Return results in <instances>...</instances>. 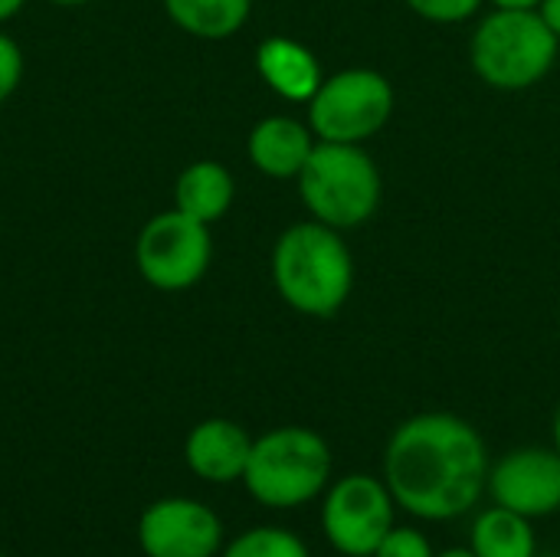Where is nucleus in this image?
Wrapping results in <instances>:
<instances>
[{
  "instance_id": "4be33fe9",
  "label": "nucleus",
  "mask_w": 560,
  "mask_h": 557,
  "mask_svg": "<svg viewBox=\"0 0 560 557\" xmlns=\"http://www.w3.org/2000/svg\"><path fill=\"white\" fill-rule=\"evenodd\" d=\"M23 7H26V0H0V23L13 20Z\"/></svg>"
},
{
  "instance_id": "9b49d317",
  "label": "nucleus",
  "mask_w": 560,
  "mask_h": 557,
  "mask_svg": "<svg viewBox=\"0 0 560 557\" xmlns=\"http://www.w3.org/2000/svg\"><path fill=\"white\" fill-rule=\"evenodd\" d=\"M249 453H253V437L240 423L223 420V417L200 420L184 440L187 469L197 479L213 483V486L243 479Z\"/></svg>"
},
{
  "instance_id": "bb28decb",
  "label": "nucleus",
  "mask_w": 560,
  "mask_h": 557,
  "mask_svg": "<svg viewBox=\"0 0 560 557\" xmlns=\"http://www.w3.org/2000/svg\"><path fill=\"white\" fill-rule=\"evenodd\" d=\"M0 557H3V555H0Z\"/></svg>"
},
{
  "instance_id": "6e6552de",
  "label": "nucleus",
  "mask_w": 560,
  "mask_h": 557,
  "mask_svg": "<svg viewBox=\"0 0 560 557\" xmlns=\"http://www.w3.org/2000/svg\"><path fill=\"white\" fill-rule=\"evenodd\" d=\"M394 529V496L374 476H345L325 496L322 532L335 552L348 557H374Z\"/></svg>"
},
{
  "instance_id": "423d86ee",
  "label": "nucleus",
  "mask_w": 560,
  "mask_h": 557,
  "mask_svg": "<svg viewBox=\"0 0 560 557\" xmlns=\"http://www.w3.org/2000/svg\"><path fill=\"white\" fill-rule=\"evenodd\" d=\"M394 112V89L374 69H341L328 76L308 102V128L318 141L364 144Z\"/></svg>"
},
{
  "instance_id": "2eb2a0df",
  "label": "nucleus",
  "mask_w": 560,
  "mask_h": 557,
  "mask_svg": "<svg viewBox=\"0 0 560 557\" xmlns=\"http://www.w3.org/2000/svg\"><path fill=\"white\" fill-rule=\"evenodd\" d=\"M164 10L197 39H230L246 26L253 0H164Z\"/></svg>"
},
{
  "instance_id": "f3484780",
  "label": "nucleus",
  "mask_w": 560,
  "mask_h": 557,
  "mask_svg": "<svg viewBox=\"0 0 560 557\" xmlns=\"http://www.w3.org/2000/svg\"><path fill=\"white\" fill-rule=\"evenodd\" d=\"M223 557H312L305 542L285 529H272V525H262V529H249L243 535H236L226 548Z\"/></svg>"
},
{
  "instance_id": "5701e85b",
  "label": "nucleus",
  "mask_w": 560,
  "mask_h": 557,
  "mask_svg": "<svg viewBox=\"0 0 560 557\" xmlns=\"http://www.w3.org/2000/svg\"><path fill=\"white\" fill-rule=\"evenodd\" d=\"M492 3L502 10H538L541 0H492Z\"/></svg>"
},
{
  "instance_id": "6ab92c4d",
  "label": "nucleus",
  "mask_w": 560,
  "mask_h": 557,
  "mask_svg": "<svg viewBox=\"0 0 560 557\" xmlns=\"http://www.w3.org/2000/svg\"><path fill=\"white\" fill-rule=\"evenodd\" d=\"M413 13H420L423 20H433V23H459V20H469L482 0H407Z\"/></svg>"
},
{
  "instance_id": "a211bd4d",
  "label": "nucleus",
  "mask_w": 560,
  "mask_h": 557,
  "mask_svg": "<svg viewBox=\"0 0 560 557\" xmlns=\"http://www.w3.org/2000/svg\"><path fill=\"white\" fill-rule=\"evenodd\" d=\"M374 557H436L433 555V548H430V542H427V535L423 532H417V529H390L387 532V538L381 542V548L374 552Z\"/></svg>"
},
{
  "instance_id": "412c9836",
  "label": "nucleus",
  "mask_w": 560,
  "mask_h": 557,
  "mask_svg": "<svg viewBox=\"0 0 560 557\" xmlns=\"http://www.w3.org/2000/svg\"><path fill=\"white\" fill-rule=\"evenodd\" d=\"M538 13L545 16V23L551 26V33L560 39V0H541L538 3Z\"/></svg>"
},
{
  "instance_id": "39448f33",
  "label": "nucleus",
  "mask_w": 560,
  "mask_h": 557,
  "mask_svg": "<svg viewBox=\"0 0 560 557\" xmlns=\"http://www.w3.org/2000/svg\"><path fill=\"white\" fill-rule=\"evenodd\" d=\"M308 213L335 230L368 223L381 207V171L361 144L318 141L299 171Z\"/></svg>"
},
{
  "instance_id": "b1692460",
  "label": "nucleus",
  "mask_w": 560,
  "mask_h": 557,
  "mask_svg": "<svg viewBox=\"0 0 560 557\" xmlns=\"http://www.w3.org/2000/svg\"><path fill=\"white\" fill-rule=\"evenodd\" d=\"M436 557H476L469 548H453V552H443V555Z\"/></svg>"
},
{
  "instance_id": "aec40b11",
  "label": "nucleus",
  "mask_w": 560,
  "mask_h": 557,
  "mask_svg": "<svg viewBox=\"0 0 560 557\" xmlns=\"http://www.w3.org/2000/svg\"><path fill=\"white\" fill-rule=\"evenodd\" d=\"M23 79V49L16 46L13 36L0 33V105L16 92Z\"/></svg>"
},
{
  "instance_id": "393cba45",
  "label": "nucleus",
  "mask_w": 560,
  "mask_h": 557,
  "mask_svg": "<svg viewBox=\"0 0 560 557\" xmlns=\"http://www.w3.org/2000/svg\"><path fill=\"white\" fill-rule=\"evenodd\" d=\"M56 7H82V3H92V0H49Z\"/></svg>"
},
{
  "instance_id": "1a4fd4ad",
  "label": "nucleus",
  "mask_w": 560,
  "mask_h": 557,
  "mask_svg": "<svg viewBox=\"0 0 560 557\" xmlns=\"http://www.w3.org/2000/svg\"><path fill=\"white\" fill-rule=\"evenodd\" d=\"M138 545L144 557H217L223 522L197 499H158L138 519Z\"/></svg>"
},
{
  "instance_id": "a878e982",
  "label": "nucleus",
  "mask_w": 560,
  "mask_h": 557,
  "mask_svg": "<svg viewBox=\"0 0 560 557\" xmlns=\"http://www.w3.org/2000/svg\"><path fill=\"white\" fill-rule=\"evenodd\" d=\"M555 450L560 453V410H558V417H555Z\"/></svg>"
},
{
  "instance_id": "f257e3e1",
  "label": "nucleus",
  "mask_w": 560,
  "mask_h": 557,
  "mask_svg": "<svg viewBox=\"0 0 560 557\" xmlns=\"http://www.w3.org/2000/svg\"><path fill=\"white\" fill-rule=\"evenodd\" d=\"M384 483L404 512L450 522L466 515L489 486V450L463 417L417 414L387 443Z\"/></svg>"
},
{
  "instance_id": "f03ea898",
  "label": "nucleus",
  "mask_w": 560,
  "mask_h": 557,
  "mask_svg": "<svg viewBox=\"0 0 560 557\" xmlns=\"http://www.w3.org/2000/svg\"><path fill=\"white\" fill-rule=\"evenodd\" d=\"M276 292L302 315L331 318L354 289V256L341 233L322 220L292 223L272 246Z\"/></svg>"
},
{
  "instance_id": "f8f14e48",
  "label": "nucleus",
  "mask_w": 560,
  "mask_h": 557,
  "mask_svg": "<svg viewBox=\"0 0 560 557\" xmlns=\"http://www.w3.org/2000/svg\"><path fill=\"white\" fill-rule=\"evenodd\" d=\"M315 131L289 115H269L262 118L246 141V154L253 161L256 171H262L266 177L276 181H289L299 177V171L305 167L312 148H315Z\"/></svg>"
},
{
  "instance_id": "ddd939ff",
  "label": "nucleus",
  "mask_w": 560,
  "mask_h": 557,
  "mask_svg": "<svg viewBox=\"0 0 560 557\" xmlns=\"http://www.w3.org/2000/svg\"><path fill=\"white\" fill-rule=\"evenodd\" d=\"M256 69L262 82L285 102H312L325 82L315 53L289 36H266L256 49Z\"/></svg>"
},
{
  "instance_id": "7ed1b4c3",
  "label": "nucleus",
  "mask_w": 560,
  "mask_h": 557,
  "mask_svg": "<svg viewBox=\"0 0 560 557\" xmlns=\"http://www.w3.org/2000/svg\"><path fill=\"white\" fill-rule=\"evenodd\" d=\"M331 479V450L308 427H279L253 440L243 473L246 492L266 509H299L318 499Z\"/></svg>"
},
{
  "instance_id": "dca6fc26",
  "label": "nucleus",
  "mask_w": 560,
  "mask_h": 557,
  "mask_svg": "<svg viewBox=\"0 0 560 557\" xmlns=\"http://www.w3.org/2000/svg\"><path fill=\"white\" fill-rule=\"evenodd\" d=\"M469 552L476 557H535L538 542L532 519L512 512V509H489L472 522Z\"/></svg>"
},
{
  "instance_id": "20e7f679",
  "label": "nucleus",
  "mask_w": 560,
  "mask_h": 557,
  "mask_svg": "<svg viewBox=\"0 0 560 557\" xmlns=\"http://www.w3.org/2000/svg\"><path fill=\"white\" fill-rule=\"evenodd\" d=\"M560 39L538 10L495 7L472 33L469 59L476 76L502 92H522L538 85L555 59Z\"/></svg>"
},
{
  "instance_id": "9d476101",
  "label": "nucleus",
  "mask_w": 560,
  "mask_h": 557,
  "mask_svg": "<svg viewBox=\"0 0 560 557\" xmlns=\"http://www.w3.org/2000/svg\"><path fill=\"white\" fill-rule=\"evenodd\" d=\"M489 492L495 506L525 519H545L560 509V453L525 446L489 469Z\"/></svg>"
},
{
  "instance_id": "4468645a",
  "label": "nucleus",
  "mask_w": 560,
  "mask_h": 557,
  "mask_svg": "<svg viewBox=\"0 0 560 557\" xmlns=\"http://www.w3.org/2000/svg\"><path fill=\"white\" fill-rule=\"evenodd\" d=\"M236 184L220 161H194L180 171L174 184V207L200 223H217L233 207Z\"/></svg>"
},
{
  "instance_id": "0eeeda50",
  "label": "nucleus",
  "mask_w": 560,
  "mask_h": 557,
  "mask_svg": "<svg viewBox=\"0 0 560 557\" xmlns=\"http://www.w3.org/2000/svg\"><path fill=\"white\" fill-rule=\"evenodd\" d=\"M213 259L210 227L174 210L151 217L135 243V263L148 286L161 292H184L197 286Z\"/></svg>"
}]
</instances>
